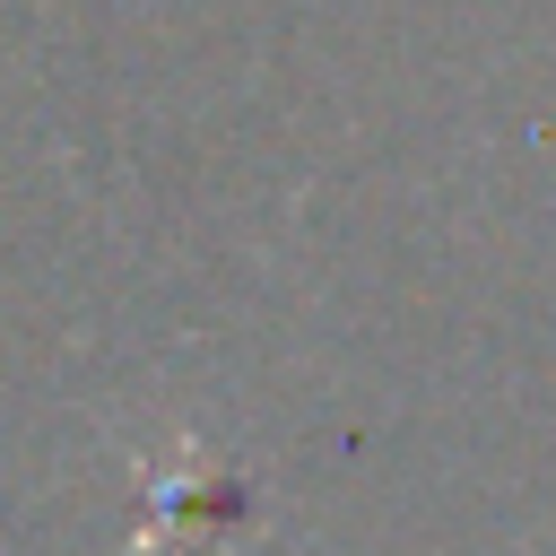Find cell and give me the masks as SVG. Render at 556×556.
<instances>
[{
  "label": "cell",
  "mask_w": 556,
  "mask_h": 556,
  "mask_svg": "<svg viewBox=\"0 0 556 556\" xmlns=\"http://www.w3.org/2000/svg\"><path fill=\"white\" fill-rule=\"evenodd\" d=\"M243 513H252L243 486L217 478L208 460H191V469H148V530L130 539V556H148V547H165V539H208V530H226V521H243Z\"/></svg>",
  "instance_id": "obj_1"
}]
</instances>
